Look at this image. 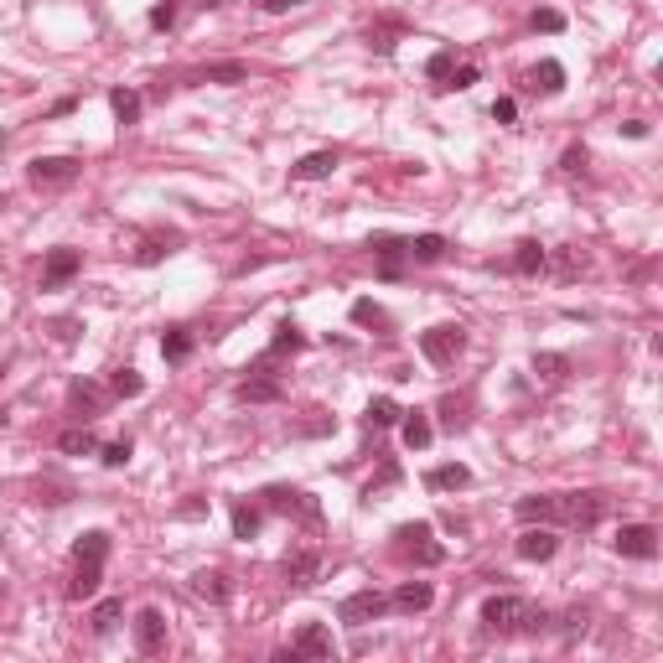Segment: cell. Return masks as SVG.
<instances>
[{
    "label": "cell",
    "instance_id": "6da1fadb",
    "mask_svg": "<svg viewBox=\"0 0 663 663\" xmlns=\"http://www.w3.org/2000/svg\"><path fill=\"white\" fill-rule=\"evenodd\" d=\"M518 523H559V529H596L612 513L606 493H534L513 503Z\"/></svg>",
    "mask_w": 663,
    "mask_h": 663
},
{
    "label": "cell",
    "instance_id": "7a4b0ae2",
    "mask_svg": "<svg viewBox=\"0 0 663 663\" xmlns=\"http://www.w3.org/2000/svg\"><path fill=\"white\" fill-rule=\"evenodd\" d=\"M482 627L497 632V638H513V632H544L549 627V612L534 606L529 596H513V591H497V596L482 601Z\"/></svg>",
    "mask_w": 663,
    "mask_h": 663
},
{
    "label": "cell",
    "instance_id": "3957f363",
    "mask_svg": "<svg viewBox=\"0 0 663 663\" xmlns=\"http://www.w3.org/2000/svg\"><path fill=\"white\" fill-rule=\"evenodd\" d=\"M394 555L404 559V565H440L446 549L435 544V523L414 518V523H399V529H394Z\"/></svg>",
    "mask_w": 663,
    "mask_h": 663
},
{
    "label": "cell",
    "instance_id": "277c9868",
    "mask_svg": "<svg viewBox=\"0 0 663 663\" xmlns=\"http://www.w3.org/2000/svg\"><path fill=\"white\" fill-rule=\"evenodd\" d=\"M420 352H425V363L446 368V363H456V358L467 352V327H456V322H440V327L420 332Z\"/></svg>",
    "mask_w": 663,
    "mask_h": 663
},
{
    "label": "cell",
    "instance_id": "5b68a950",
    "mask_svg": "<svg viewBox=\"0 0 663 663\" xmlns=\"http://www.w3.org/2000/svg\"><path fill=\"white\" fill-rule=\"evenodd\" d=\"M78 171H83V161H73V156H37L26 166V182L37 192H62V186L78 182Z\"/></svg>",
    "mask_w": 663,
    "mask_h": 663
},
{
    "label": "cell",
    "instance_id": "8992f818",
    "mask_svg": "<svg viewBox=\"0 0 663 663\" xmlns=\"http://www.w3.org/2000/svg\"><path fill=\"white\" fill-rule=\"evenodd\" d=\"M337 648H332V632H327V622H306L295 638H290V648H280L275 653V663H295V658H332Z\"/></svg>",
    "mask_w": 663,
    "mask_h": 663
},
{
    "label": "cell",
    "instance_id": "52a82bcc",
    "mask_svg": "<svg viewBox=\"0 0 663 663\" xmlns=\"http://www.w3.org/2000/svg\"><path fill=\"white\" fill-rule=\"evenodd\" d=\"M384 612H389V596H384V591H373V586L342 596V606H337V617L348 622V627H368V622H378Z\"/></svg>",
    "mask_w": 663,
    "mask_h": 663
},
{
    "label": "cell",
    "instance_id": "ba28073f",
    "mask_svg": "<svg viewBox=\"0 0 663 663\" xmlns=\"http://www.w3.org/2000/svg\"><path fill=\"white\" fill-rule=\"evenodd\" d=\"M78 269H83V254L78 249H47V259H41V290H62V286H73L78 280Z\"/></svg>",
    "mask_w": 663,
    "mask_h": 663
},
{
    "label": "cell",
    "instance_id": "9c48e42d",
    "mask_svg": "<svg viewBox=\"0 0 663 663\" xmlns=\"http://www.w3.org/2000/svg\"><path fill=\"white\" fill-rule=\"evenodd\" d=\"M612 549L622 559H653L658 555V529L653 523H622L617 539H612Z\"/></svg>",
    "mask_w": 663,
    "mask_h": 663
},
{
    "label": "cell",
    "instance_id": "30bf717a",
    "mask_svg": "<svg viewBox=\"0 0 663 663\" xmlns=\"http://www.w3.org/2000/svg\"><path fill=\"white\" fill-rule=\"evenodd\" d=\"M135 648H141L145 658L166 653V617H161V606H141V612H135Z\"/></svg>",
    "mask_w": 663,
    "mask_h": 663
},
{
    "label": "cell",
    "instance_id": "8fae6325",
    "mask_svg": "<svg viewBox=\"0 0 663 663\" xmlns=\"http://www.w3.org/2000/svg\"><path fill=\"white\" fill-rule=\"evenodd\" d=\"M518 559H529V565H544V559H555V549H559V539H555V529H549V523H529V529H523V534H518Z\"/></svg>",
    "mask_w": 663,
    "mask_h": 663
},
{
    "label": "cell",
    "instance_id": "7c38bea8",
    "mask_svg": "<svg viewBox=\"0 0 663 663\" xmlns=\"http://www.w3.org/2000/svg\"><path fill=\"white\" fill-rule=\"evenodd\" d=\"M104 580V559H73V580H68V601H94Z\"/></svg>",
    "mask_w": 663,
    "mask_h": 663
},
{
    "label": "cell",
    "instance_id": "4fadbf2b",
    "mask_svg": "<svg viewBox=\"0 0 663 663\" xmlns=\"http://www.w3.org/2000/svg\"><path fill=\"white\" fill-rule=\"evenodd\" d=\"M404 32H410V21H404V16H373L363 37H368L373 52H384V58H389L394 47H399V37H404Z\"/></svg>",
    "mask_w": 663,
    "mask_h": 663
},
{
    "label": "cell",
    "instance_id": "5bb4252c",
    "mask_svg": "<svg viewBox=\"0 0 663 663\" xmlns=\"http://www.w3.org/2000/svg\"><path fill=\"white\" fill-rule=\"evenodd\" d=\"M265 508H269V513H306V518H316V503H306V493H295V487H286V482H269V487H265Z\"/></svg>",
    "mask_w": 663,
    "mask_h": 663
},
{
    "label": "cell",
    "instance_id": "9a60e30c",
    "mask_svg": "<svg viewBox=\"0 0 663 663\" xmlns=\"http://www.w3.org/2000/svg\"><path fill=\"white\" fill-rule=\"evenodd\" d=\"M244 373H249V368H244ZM233 394H239L244 404H275V399H280L286 389H280V378H265V368H254V373H249V378H244V384H239Z\"/></svg>",
    "mask_w": 663,
    "mask_h": 663
},
{
    "label": "cell",
    "instance_id": "2e32d148",
    "mask_svg": "<svg viewBox=\"0 0 663 663\" xmlns=\"http://www.w3.org/2000/svg\"><path fill=\"white\" fill-rule=\"evenodd\" d=\"M182 249V233L177 228H166V233H145L141 249H135V265H161L166 254H177Z\"/></svg>",
    "mask_w": 663,
    "mask_h": 663
},
{
    "label": "cell",
    "instance_id": "e0dca14e",
    "mask_svg": "<svg viewBox=\"0 0 663 663\" xmlns=\"http://www.w3.org/2000/svg\"><path fill=\"white\" fill-rule=\"evenodd\" d=\"M399 435H404V446H410V451H425V446L435 440L431 414H425V410H404V414H399Z\"/></svg>",
    "mask_w": 663,
    "mask_h": 663
},
{
    "label": "cell",
    "instance_id": "ac0fdd59",
    "mask_svg": "<svg viewBox=\"0 0 663 663\" xmlns=\"http://www.w3.org/2000/svg\"><path fill=\"white\" fill-rule=\"evenodd\" d=\"M68 410H73V420H83V425H88V420H94V414L104 410V389L99 384H73V389H68Z\"/></svg>",
    "mask_w": 663,
    "mask_h": 663
},
{
    "label": "cell",
    "instance_id": "d6986e66",
    "mask_svg": "<svg viewBox=\"0 0 663 663\" xmlns=\"http://www.w3.org/2000/svg\"><path fill=\"white\" fill-rule=\"evenodd\" d=\"M332 171H337V150H311V156H301L290 166V182H322Z\"/></svg>",
    "mask_w": 663,
    "mask_h": 663
},
{
    "label": "cell",
    "instance_id": "ffe728a7",
    "mask_svg": "<svg viewBox=\"0 0 663 663\" xmlns=\"http://www.w3.org/2000/svg\"><path fill=\"white\" fill-rule=\"evenodd\" d=\"M431 601H435L431 580H404V586L389 596V612H425Z\"/></svg>",
    "mask_w": 663,
    "mask_h": 663
},
{
    "label": "cell",
    "instance_id": "44dd1931",
    "mask_svg": "<svg viewBox=\"0 0 663 663\" xmlns=\"http://www.w3.org/2000/svg\"><path fill=\"white\" fill-rule=\"evenodd\" d=\"M425 487H431V493H461V487H472V472H467L461 461H446V467H431V472H425Z\"/></svg>",
    "mask_w": 663,
    "mask_h": 663
},
{
    "label": "cell",
    "instance_id": "7402d4cb",
    "mask_svg": "<svg viewBox=\"0 0 663 663\" xmlns=\"http://www.w3.org/2000/svg\"><path fill=\"white\" fill-rule=\"evenodd\" d=\"M446 249L451 244H446L440 233H414V239H404V259H410V265H435Z\"/></svg>",
    "mask_w": 663,
    "mask_h": 663
},
{
    "label": "cell",
    "instance_id": "603a6c76",
    "mask_svg": "<svg viewBox=\"0 0 663 663\" xmlns=\"http://www.w3.org/2000/svg\"><path fill=\"white\" fill-rule=\"evenodd\" d=\"M192 83H249V68L244 62H207V68H197L192 73Z\"/></svg>",
    "mask_w": 663,
    "mask_h": 663
},
{
    "label": "cell",
    "instance_id": "cb8c5ba5",
    "mask_svg": "<svg viewBox=\"0 0 663 663\" xmlns=\"http://www.w3.org/2000/svg\"><path fill=\"white\" fill-rule=\"evenodd\" d=\"M544 265H549V249L539 244V239H523V244L513 249V269H518V275H539Z\"/></svg>",
    "mask_w": 663,
    "mask_h": 663
},
{
    "label": "cell",
    "instance_id": "d4e9b609",
    "mask_svg": "<svg viewBox=\"0 0 663 663\" xmlns=\"http://www.w3.org/2000/svg\"><path fill=\"white\" fill-rule=\"evenodd\" d=\"M192 591H197L203 601H213V606H223L228 601V576L223 570H197V576H192Z\"/></svg>",
    "mask_w": 663,
    "mask_h": 663
},
{
    "label": "cell",
    "instance_id": "484cf974",
    "mask_svg": "<svg viewBox=\"0 0 663 663\" xmlns=\"http://www.w3.org/2000/svg\"><path fill=\"white\" fill-rule=\"evenodd\" d=\"M161 358H166V363H186V358H192V332H186V327H166L161 332Z\"/></svg>",
    "mask_w": 663,
    "mask_h": 663
},
{
    "label": "cell",
    "instance_id": "4316f807",
    "mask_svg": "<svg viewBox=\"0 0 663 663\" xmlns=\"http://www.w3.org/2000/svg\"><path fill=\"white\" fill-rule=\"evenodd\" d=\"M316 570H322V555H316V549H301V555L286 559V580H295V586H311Z\"/></svg>",
    "mask_w": 663,
    "mask_h": 663
},
{
    "label": "cell",
    "instance_id": "83f0119b",
    "mask_svg": "<svg viewBox=\"0 0 663 663\" xmlns=\"http://www.w3.org/2000/svg\"><path fill=\"white\" fill-rule=\"evenodd\" d=\"M109 109H114L120 124H135L141 120V94H135V88H114V94H109Z\"/></svg>",
    "mask_w": 663,
    "mask_h": 663
},
{
    "label": "cell",
    "instance_id": "f1b7e54d",
    "mask_svg": "<svg viewBox=\"0 0 663 663\" xmlns=\"http://www.w3.org/2000/svg\"><path fill=\"white\" fill-rule=\"evenodd\" d=\"M301 348H306L301 327H295V322H280V327H275V337H269V358H280V352H301Z\"/></svg>",
    "mask_w": 663,
    "mask_h": 663
},
{
    "label": "cell",
    "instance_id": "f546056e",
    "mask_svg": "<svg viewBox=\"0 0 663 663\" xmlns=\"http://www.w3.org/2000/svg\"><path fill=\"white\" fill-rule=\"evenodd\" d=\"M399 404H394L389 394H378V399H368V425L373 431H389V425H399Z\"/></svg>",
    "mask_w": 663,
    "mask_h": 663
},
{
    "label": "cell",
    "instance_id": "4dcf8cb0",
    "mask_svg": "<svg viewBox=\"0 0 663 663\" xmlns=\"http://www.w3.org/2000/svg\"><path fill=\"white\" fill-rule=\"evenodd\" d=\"M120 617H124V601L120 596L99 601V606H94V632H99V638H109V632L120 627Z\"/></svg>",
    "mask_w": 663,
    "mask_h": 663
},
{
    "label": "cell",
    "instance_id": "1f68e13d",
    "mask_svg": "<svg viewBox=\"0 0 663 663\" xmlns=\"http://www.w3.org/2000/svg\"><path fill=\"white\" fill-rule=\"evenodd\" d=\"M73 559H109V534H104V529H88V534H78V544H73Z\"/></svg>",
    "mask_w": 663,
    "mask_h": 663
},
{
    "label": "cell",
    "instance_id": "d6a6232c",
    "mask_svg": "<svg viewBox=\"0 0 663 663\" xmlns=\"http://www.w3.org/2000/svg\"><path fill=\"white\" fill-rule=\"evenodd\" d=\"M534 88H539V94H565V68H559L555 58L539 62V68H534Z\"/></svg>",
    "mask_w": 663,
    "mask_h": 663
},
{
    "label": "cell",
    "instance_id": "836d02e7",
    "mask_svg": "<svg viewBox=\"0 0 663 663\" xmlns=\"http://www.w3.org/2000/svg\"><path fill=\"white\" fill-rule=\"evenodd\" d=\"M58 451H68V456H94V451H99V440H94V431L83 425V431H62Z\"/></svg>",
    "mask_w": 663,
    "mask_h": 663
},
{
    "label": "cell",
    "instance_id": "e575fe53",
    "mask_svg": "<svg viewBox=\"0 0 663 663\" xmlns=\"http://www.w3.org/2000/svg\"><path fill=\"white\" fill-rule=\"evenodd\" d=\"M109 394H120V399H135V394H145V378L135 368H114V378H109Z\"/></svg>",
    "mask_w": 663,
    "mask_h": 663
},
{
    "label": "cell",
    "instance_id": "d590c367",
    "mask_svg": "<svg viewBox=\"0 0 663 663\" xmlns=\"http://www.w3.org/2000/svg\"><path fill=\"white\" fill-rule=\"evenodd\" d=\"M254 534H259V508L233 503V539H254Z\"/></svg>",
    "mask_w": 663,
    "mask_h": 663
},
{
    "label": "cell",
    "instance_id": "8d00e7d4",
    "mask_svg": "<svg viewBox=\"0 0 663 663\" xmlns=\"http://www.w3.org/2000/svg\"><path fill=\"white\" fill-rule=\"evenodd\" d=\"M451 68H456V52H451V47H440V52H435V58L425 62V78H431L435 88H440V83L451 78Z\"/></svg>",
    "mask_w": 663,
    "mask_h": 663
},
{
    "label": "cell",
    "instance_id": "74e56055",
    "mask_svg": "<svg viewBox=\"0 0 663 663\" xmlns=\"http://www.w3.org/2000/svg\"><path fill=\"white\" fill-rule=\"evenodd\" d=\"M477 78H482V73H477L472 62H461V68H451V78L440 83V94H461V88H472Z\"/></svg>",
    "mask_w": 663,
    "mask_h": 663
},
{
    "label": "cell",
    "instance_id": "f35d334b",
    "mask_svg": "<svg viewBox=\"0 0 663 663\" xmlns=\"http://www.w3.org/2000/svg\"><path fill=\"white\" fill-rule=\"evenodd\" d=\"M565 368H570V363H565L559 352H539V358H534V373H539V378H549V384L565 378Z\"/></svg>",
    "mask_w": 663,
    "mask_h": 663
},
{
    "label": "cell",
    "instance_id": "ab89813d",
    "mask_svg": "<svg viewBox=\"0 0 663 663\" xmlns=\"http://www.w3.org/2000/svg\"><path fill=\"white\" fill-rule=\"evenodd\" d=\"M352 322H363V327H389L384 306H373V301H352Z\"/></svg>",
    "mask_w": 663,
    "mask_h": 663
},
{
    "label": "cell",
    "instance_id": "60d3db41",
    "mask_svg": "<svg viewBox=\"0 0 663 663\" xmlns=\"http://www.w3.org/2000/svg\"><path fill=\"white\" fill-rule=\"evenodd\" d=\"M177 11H182L177 0H161V5H150V26H156V32H166V26H177Z\"/></svg>",
    "mask_w": 663,
    "mask_h": 663
},
{
    "label": "cell",
    "instance_id": "b9f144b4",
    "mask_svg": "<svg viewBox=\"0 0 663 663\" xmlns=\"http://www.w3.org/2000/svg\"><path fill=\"white\" fill-rule=\"evenodd\" d=\"M130 451H135V446H130V440H109V446H99V456H104V467H124V461H130Z\"/></svg>",
    "mask_w": 663,
    "mask_h": 663
},
{
    "label": "cell",
    "instance_id": "7bdbcfd3",
    "mask_svg": "<svg viewBox=\"0 0 663 663\" xmlns=\"http://www.w3.org/2000/svg\"><path fill=\"white\" fill-rule=\"evenodd\" d=\"M534 32H544V37H555V32H565V16L544 5V11H534Z\"/></svg>",
    "mask_w": 663,
    "mask_h": 663
},
{
    "label": "cell",
    "instance_id": "ee69618b",
    "mask_svg": "<svg viewBox=\"0 0 663 663\" xmlns=\"http://www.w3.org/2000/svg\"><path fill=\"white\" fill-rule=\"evenodd\" d=\"M586 161H591V156H586V145H570V150H565V171H570V177H580V171H586Z\"/></svg>",
    "mask_w": 663,
    "mask_h": 663
},
{
    "label": "cell",
    "instance_id": "f6af8a7d",
    "mask_svg": "<svg viewBox=\"0 0 663 663\" xmlns=\"http://www.w3.org/2000/svg\"><path fill=\"white\" fill-rule=\"evenodd\" d=\"M576 269H586V249H565L559 254V275H576Z\"/></svg>",
    "mask_w": 663,
    "mask_h": 663
},
{
    "label": "cell",
    "instance_id": "bcb514c9",
    "mask_svg": "<svg viewBox=\"0 0 663 663\" xmlns=\"http://www.w3.org/2000/svg\"><path fill=\"white\" fill-rule=\"evenodd\" d=\"M493 120H497V124H513V120H518V104H513V99H497V104H493Z\"/></svg>",
    "mask_w": 663,
    "mask_h": 663
},
{
    "label": "cell",
    "instance_id": "7dc6e473",
    "mask_svg": "<svg viewBox=\"0 0 663 663\" xmlns=\"http://www.w3.org/2000/svg\"><path fill=\"white\" fill-rule=\"evenodd\" d=\"M254 5H259V11H265V16H280V11H295V5H301V0H254Z\"/></svg>",
    "mask_w": 663,
    "mask_h": 663
},
{
    "label": "cell",
    "instance_id": "c3c4849f",
    "mask_svg": "<svg viewBox=\"0 0 663 663\" xmlns=\"http://www.w3.org/2000/svg\"><path fill=\"white\" fill-rule=\"evenodd\" d=\"M622 135H627V141H642V135H648V120H627L622 124Z\"/></svg>",
    "mask_w": 663,
    "mask_h": 663
},
{
    "label": "cell",
    "instance_id": "681fc988",
    "mask_svg": "<svg viewBox=\"0 0 663 663\" xmlns=\"http://www.w3.org/2000/svg\"><path fill=\"white\" fill-rule=\"evenodd\" d=\"M0 378H5V363H0Z\"/></svg>",
    "mask_w": 663,
    "mask_h": 663
},
{
    "label": "cell",
    "instance_id": "f907efd6",
    "mask_svg": "<svg viewBox=\"0 0 663 663\" xmlns=\"http://www.w3.org/2000/svg\"><path fill=\"white\" fill-rule=\"evenodd\" d=\"M0 425H5V414H0Z\"/></svg>",
    "mask_w": 663,
    "mask_h": 663
}]
</instances>
